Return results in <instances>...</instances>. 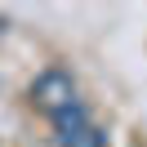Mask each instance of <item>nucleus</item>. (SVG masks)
<instances>
[{
  "label": "nucleus",
  "mask_w": 147,
  "mask_h": 147,
  "mask_svg": "<svg viewBox=\"0 0 147 147\" xmlns=\"http://www.w3.org/2000/svg\"><path fill=\"white\" fill-rule=\"evenodd\" d=\"M31 102H36L45 116H63L67 107H76V80H71V71H58V67L40 71L36 85H31Z\"/></svg>",
  "instance_id": "f257e3e1"
},
{
  "label": "nucleus",
  "mask_w": 147,
  "mask_h": 147,
  "mask_svg": "<svg viewBox=\"0 0 147 147\" xmlns=\"http://www.w3.org/2000/svg\"><path fill=\"white\" fill-rule=\"evenodd\" d=\"M58 147H107V134H102L98 125H89V120H85L80 129H67V134H58Z\"/></svg>",
  "instance_id": "f03ea898"
}]
</instances>
